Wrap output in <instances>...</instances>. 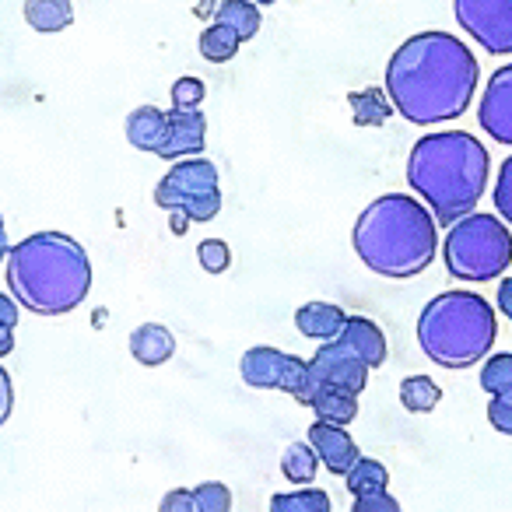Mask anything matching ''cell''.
<instances>
[{"mask_svg":"<svg viewBox=\"0 0 512 512\" xmlns=\"http://www.w3.org/2000/svg\"><path fill=\"white\" fill-rule=\"evenodd\" d=\"M481 81V64L463 39L449 32H418L386 64V95L414 127L460 120Z\"/></svg>","mask_w":512,"mask_h":512,"instance_id":"obj_1","label":"cell"},{"mask_svg":"<svg viewBox=\"0 0 512 512\" xmlns=\"http://www.w3.org/2000/svg\"><path fill=\"white\" fill-rule=\"evenodd\" d=\"M488 172V148L467 130L425 134L407 155V183L446 228L481 204Z\"/></svg>","mask_w":512,"mask_h":512,"instance_id":"obj_2","label":"cell"},{"mask_svg":"<svg viewBox=\"0 0 512 512\" xmlns=\"http://www.w3.org/2000/svg\"><path fill=\"white\" fill-rule=\"evenodd\" d=\"M8 288L36 316H67L88 299L92 260L85 246L64 232L25 235L8 253Z\"/></svg>","mask_w":512,"mask_h":512,"instance_id":"obj_3","label":"cell"},{"mask_svg":"<svg viewBox=\"0 0 512 512\" xmlns=\"http://www.w3.org/2000/svg\"><path fill=\"white\" fill-rule=\"evenodd\" d=\"M351 242L369 271L393 281L418 278L439 253V221L418 197L386 193L362 211Z\"/></svg>","mask_w":512,"mask_h":512,"instance_id":"obj_4","label":"cell"},{"mask_svg":"<svg viewBox=\"0 0 512 512\" xmlns=\"http://www.w3.org/2000/svg\"><path fill=\"white\" fill-rule=\"evenodd\" d=\"M495 337V309L477 292H442L418 316L421 351L442 369H470L484 362Z\"/></svg>","mask_w":512,"mask_h":512,"instance_id":"obj_5","label":"cell"},{"mask_svg":"<svg viewBox=\"0 0 512 512\" xmlns=\"http://www.w3.org/2000/svg\"><path fill=\"white\" fill-rule=\"evenodd\" d=\"M442 256L456 281H495L512 267V232L498 214L470 211L449 225Z\"/></svg>","mask_w":512,"mask_h":512,"instance_id":"obj_6","label":"cell"},{"mask_svg":"<svg viewBox=\"0 0 512 512\" xmlns=\"http://www.w3.org/2000/svg\"><path fill=\"white\" fill-rule=\"evenodd\" d=\"M155 204L169 214L172 235H186L193 221H211L221 211V179L218 165L207 158H179L165 179L155 186Z\"/></svg>","mask_w":512,"mask_h":512,"instance_id":"obj_7","label":"cell"},{"mask_svg":"<svg viewBox=\"0 0 512 512\" xmlns=\"http://www.w3.org/2000/svg\"><path fill=\"white\" fill-rule=\"evenodd\" d=\"M239 372H242V379H246V386H253V390H281L302 407L313 404L316 393L323 390L320 376H316L306 358L267 348V344L249 348L239 362Z\"/></svg>","mask_w":512,"mask_h":512,"instance_id":"obj_8","label":"cell"},{"mask_svg":"<svg viewBox=\"0 0 512 512\" xmlns=\"http://www.w3.org/2000/svg\"><path fill=\"white\" fill-rule=\"evenodd\" d=\"M453 15L491 57L512 53V0H453Z\"/></svg>","mask_w":512,"mask_h":512,"instance_id":"obj_9","label":"cell"},{"mask_svg":"<svg viewBox=\"0 0 512 512\" xmlns=\"http://www.w3.org/2000/svg\"><path fill=\"white\" fill-rule=\"evenodd\" d=\"M313 372L320 376L323 386H334V390H344V393H362L369 386V365L355 355L344 341H327L313 358H309Z\"/></svg>","mask_w":512,"mask_h":512,"instance_id":"obj_10","label":"cell"},{"mask_svg":"<svg viewBox=\"0 0 512 512\" xmlns=\"http://www.w3.org/2000/svg\"><path fill=\"white\" fill-rule=\"evenodd\" d=\"M477 123L491 141L512 148V64L498 67L488 78L481 106H477Z\"/></svg>","mask_w":512,"mask_h":512,"instance_id":"obj_11","label":"cell"},{"mask_svg":"<svg viewBox=\"0 0 512 512\" xmlns=\"http://www.w3.org/2000/svg\"><path fill=\"white\" fill-rule=\"evenodd\" d=\"M306 439L313 442V449H316V456H320L323 467H327L330 474H337V477H344L358 460H362L355 439L344 432V425H334V421L316 418L313 425H309Z\"/></svg>","mask_w":512,"mask_h":512,"instance_id":"obj_12","label":"cell"},{"mask_svg":"<svg viewBox=\"0 0 512 512\" xmlns=\"http://www.w3.org/2000/svg\"><path fill=\"white\" fill-rule=\"evenodd\" d=\"M207 144V116L200 109H169V137H165L158 158H193Z\"/></svg>","mask_w":512,"mask_h":512,"instance_id":"obj_13","label":"cell"},{"mask_svg":"<svg viewBox=\"0 0 512 512\" xmlns=\"http://www.w3.org/2000/svg\"><path fill=\"white\" fill-rule=\"evenodd\" d=\"M337 341L348 344V348L355 351L369 369H379V365L386 362V355H390L383 330H379L372 320H365V316H348V323H344V330H341Z\"/></svg>","mask_w":512,"mask_h":512,"instance_id":"obj_14","label":"cell"},{"mask_svg":"<svg viewBox=\"0 0 512 512\" xmlns=\"http://www.w3.org/2000/svg\"><path fill=\"white\" fill-rule=\"evenodd\" d=\"M169 137V113L158 106H141L127 116V141L134 144L137 151H151L158 155Z\"/></svg>","mask_w":512,"mask_h":512,"instance_id":"obj_15","label":"cell"},{"mask_svg":"<svg viewBox=\"0 0 512 512\" xmlns=\"http://www.w3.org/2000/svg\"><path fill=\"white\" fill-rule=\"evenodd\" d=\"M348 323V313L330 302H306V306L295 313V327H299L302 337H313V341H337Z\"/></svg>","mask_w":512,"mask_h":512,"instance_id":"obj_16","label":"cell"},{"mask_svg":"<svg viewBox=\"0 0 512 512\" xmlns=\"http://www.w3.org/2000/svg\"><path fill=\"white\" fill-rule=\"evenodd\" d=\"M130 355L141 365L155 369V365L169 362L176 355V337L162 327V323H141V327L130 334Z\"/></svg>","mask_w":512,"mask_h":512,"instance_id":"obj_17","label":"cell"},{"mask_svg":"<svg viewBox=\"0 0 512 512\" xmlns=\"http://www.w3.org/2000/svg\"><path fill=\"white\" fill-rule=\"evenodd\" d=\"M348 106H351V116H355L358 127H383V123L397 113L390 95H386V88H362V92H351Z\"/></svg>","mask_w":512,"mask_h":512,"instance_id":"obj_18","label":"cell"},{"mask_svg":"<svg viewBox=\"0 0 512 512\" xmlns=\"http://www.w3.org/2000/svg\"><path fill=\"white\" fill-rule=\"evenodd\" d=\"M25 22L43 36L64 32L74 22L71 0H25Z\"/></svg>","mask_w":512,"mask_h":512,"instance_id":"obj_19","label":"cell"},{"mask_svg":"<svg viewBox=\"0 0 512 512\" xmlns=\"http://www.w3.org/2000/svg\"><path fill=\"white\" fill-rule=\"evenodd\" d=\"M214 22L235 29L242 43H246V39H253L260 32L264 18H260V4H253V0H221L218 11H214Z\"/></svg>","mask_w":512,"mask_h":512,"instance_id":"obj_20","label":"cell"},{"mask_svg":"<svg viewBox=\"0 0 512 512\" xmlns=\"http://www.w3.org/2000/svg\"><path fill=\"white\" fill-rule=\"evenodd\" d=\"M316 470H320V456H316V449L309 439L292 442V446L285 449V456H281V474H285L292 484H299V488H306V484L316 481Z\"/></svg>","mask_w":512,"mask_h":512,"instance_id":"obj_21","label":"cell"},{"mask_svg":"<svg viewBox=\"0 0 512 512\" xmlns=\"http://www.w3.org/2000/svg\"><path fill=\"white\" fill-rule=\"evenodd\" d=\"M309 407H313L320 421H334V425H351L358 418V397L355 393L334 390V386H323Z\"/></svg>","mask_w":512,"mask_h":512,"instance_id":"obj_22","label":"cell"},{"mask_svg":"<svg viewBox=\"0 0 512 512\" xmlns=\"http://www.w3.org/2000/svg\"><path fill=\"white\" fill-rule=\"evenodd\" d=\"M344 484H348V491L355 498L379 495V491L390 488V470H386L379 460H372V456H362V460L344 474Z\"/></svg>","mask_w":512,"mask_h":512,"instance_id":"obj_23","label":"cell"},{"mask_svg":"<svg viewBox=\"0 0 512 512\" xmlns=\"http://www.w3.org/2000/svg\"><path fill=\"white\" fill-rule=\"evenodd\" d=\"M242 39L235 29H228V25L221 22H211L204 32H200V57L211 60V64H228V60L239 53Z\"/></svg>","mask_w":512,"mask_h":512,"instance_id":"obj_24","label":"cell"},{"mask_svg":"<svg viewBox=\"0 0 512 512\" xmlns=\"http://www.w3.org/2000/svg\"><path fill=\"white\" fill-rule=\"evenodd\" d=\"M439 400H442V390L428 376H407L404 383H400V404H404L411 414L435 411Z\"/></svg>","mask_w":512,"mask_h":512,"instance_id":"obj_25","label":"cell"},{"mask_svg":"<svg viewBox=\"0 0 512 512\" xmlns=\"http://www.w3.org/2000/svg\"><path fill=\"white\" fill-rule=\"evenodd\" d=\"M330 495L320 488H295L271 498V512H330Z\"/></svg>","mask_w":512,"mask_h":512,"instance_id":"obj_26","label":"cell"},{"mask_svg":"<svg viewBox=\"0 0 512 512\" xmlns=\"http://www.w3.org/2000/svg\"><path fill=\"white\" fill-rule=\"evenodd\" d=\"M481 390L498 397V393H512V351L502 355H488L481 369Z\"/></svg>","mask_w":512,"mask_h":512,"instance_id":"obj_27","label":"cell"},{"mask_svg":"<svg viewBox=\"0 0 512 512\" xmlns=\"http://www.w3.org/2000/svg\"><path fill=\"white\" fill-rule=\"evenodd\" d=\"M197 498V512H232V491L221 481H204L193 488Z\"/></svg>","mask_w":512,"mask_h":512,"instance_id":"obj_28","label":"cell"},{"mask_svg":"<svg viewBox=\"0 0 512 512\" xmlns=\"http://www.w3.org/2000/svg\"><path fill=\"white\" fill-rule=\"evenodd\" d=\"M197 260L207 274H225L228 267H232V249L221 239H204L197 246Z\"/></svg>","mask_w":512,"mask_h":512,"instance_id":"obj_29","label":"cell"},{"mask_svg":"<svg viewBox=\"0 0 512 512\" xmlns=\"http://www.w3.org/2000/svg\"><path fill=\"white\" fill-rule=\"evenodd\" d=\"M491 200H495V211L498 218L505 221V225H512V155L502 162V169H498V179H495V193H491Z\"/></svg>","mask_w":512,"mask_h":512,"instance_id":"obj_30","label":"cell"},{"mask_svg":"<svg viewBox=\"0 0 512 512\" xmlns=\"http://www.w3.org/2000/svg\"><path fill=\"white\" fill-rule=\"evenodd\" d=\"M204 95H207L204 81L186 74V78H179L176 85H172V109H200Z\"/></svg>","mask_w":512,"mask_h":512,"instance_id":"obj_31","label":"cell"},{"mask_svg":"<svg viewBox=\"0 0 512 512\" xmlns=\"http://www.w3.org/2000/svg\"><path fill=\"white\" fill-rule=\"evenodd\" d=\"M488 421L495 432L512 435V393H498L488 404Z\"/></svg>","mask_w":512,"mask_h":512,"instance_id":"obj_32","label":"cell"},{"mask_svg":"<svg viewBox=\"0 0 512 512\" xmlns=\"http://www.w3.org/2000/svg\"><path fill=\"white\" fill-rule=\"evenodd\" d=\"M351 512H404V509H400V502L390 495V491H379V495H362V498H355Z\"/></svg>","mask_w":512,"mask_h":512,"instance_id":"obj_33","label":"cell"},{"mask_svg":"<svg viewBox=\"0 0 512 512\" xmlns=\"http://www.w3.org/2000/svg\"><path fill=\"white\" fill-rule=\"evenodd\" d=\"M158 512H197V498L190 488H172L169 495L158 502Z\"/></svg>","mask_w":512,"mask_h":512,"instance_id":"obj_34","label":"cell"},{"mask_svg":"<svg viewBox=\"0 0 512 512\" xmlns=\"http://www.w3.org/2000/svg\"><path fill=\"white\" fill-rule=\"evenodd\" d=\"M11 407H15V390H11V376L0 369V428L11 418Z\"/></svg>","mask_w":512,"mask_h":512,"instance_id":"obj_35","label":"cell"},{"mask_svg":"<svg viewBox=\"0 0 512 512\" xmlns=\"http://www.w3.org/2000/svg\"><path fill=\"white\" fill-rule=\"evenodd\" d=\"M0 323H8V327H18V299H15V295H4V292H0Z\"/></svg>","mask_w":512,"mask_h":512,"instance_id":"obj_36","label":"cell"},{"mask_svg":"<svg viewBox=\"0 0 512 512\" xmlns=\"http://www.w3.org/2000/svg\"><path fill=\"white\" fill-rule=\"evenodd\" d=\"M498 309L505 320H512V278H502V285H498Z\"/></svg>","mask_w":512,"mask_h":512,"instance_id":"obj_37","label":"cell"},{"mask_svg":"<svg viewBox=\"0 0 512 512\" xmlns=\"http://www.w3.org/2000/svg\"><path fill=\"white\" fill-rule=\"evenodd\" d=\"M11 351H15V327L0 323V358L11 355Z\"/></svg>","mask_w":512,"mask_h":512,"instance_id":"obj_38","label":"cell"},{"mask_svg":"<svg viewBox=\"0 0 512 512\" xmlns=\"http://www.w3.org/2000/svg\"><path fill=\"white\" fill-rule=\"evenodd\" d=\"M8 253H11V242L8 232H4V214H0V264H8Z\"/></svg>","mask_w":512,"mask_h":512,"instance_id":"obj_39","label":"cell"},{"mask_svg":"<svg viewBox=\"0 0 512 512\" xmlns=\"http://www.w3.org/2000/svg\"><path fill=\"white\" fill-rule=\"evenodd\" d=\"M253 4H260V8H264V4H278V0H253Z\"/></svg>","mask_w":512,"mask_h":512,"instance_id":"obj_40","label":"cell"}]
</instances>
